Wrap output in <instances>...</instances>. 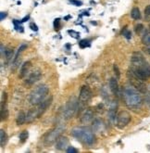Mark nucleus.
<instances>
[{
    "mask_svg": "<svg viewBox=\"0 0 150 153\" xmlns=\"http://www.w3.org/2000/svg\"><path fill=\"white\" fill-rule=\"evenodd\" d=\"M129 71L143 81L150 78V64L141 52L133 53Z\"/></svg>",
    "mask_w": 150,
    "mask_h": 153,
    "instance_id": "nucleus-1",
    "label": "nucleus"
},
{
    "mask_svg": "<svg viewBox=\"0 0 150 153\" xmlns=\"http://www.w3.org/2000/svg\"><path fill=\"white\" fill-rule=\"evenodd\" d=\"M122 100L127 108L131 110L140 109L143 104V97L141 93L133 86H125L122 89Z\"/></svg>",
    "mask_w": 150,
    "mask_h": 153,
    "instance_id": "nucleus-2",
    "label": "nucleus"
},
{
    "mask_svg": "<svg viewBox=\"0 0 150 153\" xmlns=\"http://www.w3.org/2000/svg\"><path fill=\"white\" fill-rule=\"evenodd\" d=\"M70 134L74 138H76L77 140H79L87 146H92L95 141V137L93 131L90 128L85 126L74 127L72 130V132H70Z\"/></svg>",
    "mask_w": 150,
    "mask_h": 153,
    "instance_id": "nucleus-3",
    "label": "nucleus"
},
{
    "mask_svg": "<svg viewBox=\"0 0 150 153\" xmlns=\"http://www.w3.org/2000/svg\"><path fill=\"white\" fill-rule=\"evenodd\" d=\"M49 93V88L47 85L41 84L35 87L33 91L31 92L29 96V101L32 105L37 106L40 104L43 100H46Z\"/></svg>",
    "mask_w": 150,
    "mask_h": 153,
    "instance_id": "nucleus-4",
    "label": "nucleus"
},
{
    "mask_svg": "<svg viewBox=\"0 0 150 153\" xmlns=\"http://www.w3.org/2000/svg\"><path fill=\"white\" fill-rule=\"evenodd\" d=\"M79 108V100L72 96L69 98V100L66 102L64 110H63V117L65 120H69L74 116L75 112Z\"/></svg>",
    "mask_w": 150,
    "mask_h": 153,
    "instance_id": "nucleus-5",
    "label": "nucleus"
},
{
    "mask_svg": "<svg viewBox=\"0 0 150 153\" xmlns=\"http://www.w3.org/2000/svg\"><path fill=\"white\" fill-rule=\"evenodd\" d=\"M65 127L63 126H58L51 129L50 131H48L45 137H44V145L46 147H49L51 145H53L54 143H56V141L58 140V138L61 136V134L63 133Z\"/></svg>",
    "mask_w": 150,
    "mask_h": 153,
    "instance_id": "nucleus-6",
    "label": "nucleus"
},
{
    "mask_svg": "<svg viewBox=\"0 0 150 153\" xmlns=\"http://www.w3.org/2000/svg\"><path fill=\"white\" fill-rule=\"evenodd\" d=\"M127 77H128L130 85L133 87H134L136 90H138L140 93L146 94L148 91V90H147V85L145 83L146 81H143L142 79H140L139 77L134 75L133 73H131L129 70H128V73H127Z\"/></svg>",
    "mask_w": 150,
    "mask_h": 153,
    "instance_id": "nucleus-7",
    "label": "nucleus"
},
{
    "mask_svg": "<svg viewBox=\"0 0 150 153\" xmlns=\"http://www.w3.org/2000/svg\"><path fill=\"white\" fill-rule=\"evenodd\" d=\"M93 97L92 90L88 85H83L80 90V94H79V108L78 110H82L83 108L85 107V105L91 100Z\"/></svg>",
    "mask_w": 150,
    "mask_h": 153,
    "instance_id": "nucleus-8",
    "label": "nucleus"
},
{
    "mask_svg": "<svg viewBox=\"0 0 150 153\" xmlns=\"http://www.w3.org/2000/svg\"><path fill=\"white\" fill-rule=\"evenodd\" d=\"M131 119H132V116L127 111H120L116 116V120H115L116 121V126L119 129L125 128L130 123Z\"/></svg>",
    "mask_w": 150,
    "mask_h": 153,
    "instance_id": "nucleus-9",
    "label": "nucleus"
},
{
    "mask_svg": "<svg viewBox=\"0 0 150 153\" xmlns=\"http://www.w3.org/2000/svg\"><path fill=\"white\" fill-rule=\"evenodd\" d=\"M42 77V73H41V71L39 70H36V71H33V73H31L28 77L26 78L25 80V85H28V86H31L33 85L34 83H36L38 82V81L41 79Z\"/></svg>",
    "mask_w": 150,
    "mask_h": 153,
    "instance_id": "nucleus-10",
    "label": "nucleus"
},
{
    "mask_svg": "<svg viewBox=\"0 0 150 153\" xmlns=\"http://www.w3.org/2000/svg\"><path fill=\"white\" fill-rule=\"evenodd\" d=\"M52 100H53V97H49L47 98H46L45 100H43L40 104L37 105V112H38V118L41 117L44 113L46 112V111L49 108V106L51 105L52 103Z\"/></svg>",
    "mask_w": 150,
    "mask_h": 153,
    "instance_id": "nucleus-11",
    "label": "nucleus"
},
{
    "mask_svg": "<svg viewBox=\"0 0 150 153\" xmlns=\"http://www.w3.org/2000/svg\"><path fill=\"white\" fill-rule=\"evenodd\" d=\"M94 120V111L88 108V109H84V111H83L81 118H80V122L83 124H88L90 123L91 122H93Z\"/></svg>",
    "mask_w": 150,
    "mask_h": 153,
    "instance_id": "nucleus-12",
    "label": "nucleus"
},
{
    "mask_svg": "<svg viewBox=\"0 0 150 153\" xmlns=\"http://www.w3.org/2000/svg\"><path fill=\"white\" fill-rule=\"evenodd\" d=\"M26 48H27L26 45H21V46L19 48V49H18L16 55H15V58L12 60V71H15L16 69L19 67V65H20V59H21L20 56H21V54L22 53V51L24 49H26Z\"/></svg>",
    "mask_w": 150,
    "mask_h": 153,
    "instance_id": "nucleus-13",
    "label": "nucleus"
},
{
    "mask_svg": "<svg viewBox=\"0 0 150 153\" xmlns=\"http://www.w3.org/2000/svg\"><path fill=\"white\" fill-rule=\"evenodd\" d=\"M69 139L64 136H60L56 141V149L58 150H65L69 147Z\"/></svg>",
    "mask_w": 150,
    "mask_h": 153,
    "instance_id": "nucleus-14",
    "label": "nucleus"
},
{
    "mask_svg": "<svg viewBox=\"0 0 150 153\" xmlns=\"http://www.w3.org/2000/svg\"><path fill=\"white\" fill-rule=\"evenodd\" d=\"M109 89H110V91L112 92V94L114 96H119V84H118V78L116 77H112L110 78L109 80Z\"/></svg>",
    "mask_w": 150,
    "mask_h": 153,
    "instance_id": "nucleus-15",
    "label": "nucleus"
},
{
    "mask_svg": "<svg viewBox=\"0 0 150 153\" xmlns=\"http://www.w3.org/2000/svg\"><path fill=\"white\" fill-rule=\"evenodd\" d=\"M32 64L30 61H25L24 63L21 66V69H20V74H19V77L20 78H24L27 74L29 73V70L31 68Z\"/></svg>",
    "mask_w": 150,
    "mask_h": 153,
    "instance_id": "nucleus-16",
    "label": "nucleus"
},
{
    "mask_svg": "<svg viewBox=\"0 0 150 153\" xmlns=\"http://www.w3.org/2000/svg\"><path fill=\"white\" fill-rule=\"evenodd\" d=\"M38 118V112H37V109H32L28 111L27 115H26V123H33L35 119Z\"/></svg>",
    "mask_w": 150,
    "mask_h": 153,
    "instance_id": "nucleus-17",
    "label": "nucleus"
},
{
    "mask_svg": "<svg viewBox=\"0 0 150 153\" xmlns=\"http://www.w3.org/2000/svg\"><path fill=\"white\" fill-rule=\"evenodd\" d=\"M93 128L96 132H102L105 129V124L100 120H95L93 122Z\"/></svg>",
    "mask_w": 150,
    "mask_h": 153,
    "instance_id": "nucleus-18",
    "label": "nucleus"
},
{
    "mask_svg": "<svg viewBox=\"0 0 150 153\" xmlns=\"http://www.w3.org/2000/svg\"><path fill=\"white\" fill-rule=\"evenodd\" d=\"M8 117V111L6 105V100H2L1 102V121L7 120Z\"/></svg>",
    "mask_w": 150,
    "mask_h": 153,
    "instance_id": "nucleus-19",
    "label": "nucleus"
},
{
    "mask_svg": "<svg viewBox=\"0 0 150 153\" xmlns=\"http://www.w3.org/2000/svg\"><path fill=\"white\" fill-rule=\"evenodd\" d=\"M142 43L145 45L146 47L150 48V30L149 31H146L143 33L142 36Z\"/></svg>",
    "mask_w": 150,
    "mask_h": 153,
    "instance_id": "nucleus-20",
    "label": "nucleus"
},
{
    "mask_svg": "<svg viewBox=\"0 0 150 153\" xmlns=\"http://www.w3.org/2000/svg\"><path fill=\"white\" fill-rule=\"evenodd\" d=\"M26 122V114L23 111H21L18 114L16 118V123L17 125H22Z\"/></svg>",
    "mask_w": 150,
    "mask_h": 153,
    "instance_id": "nucleus-21",
    "label": "nucleus"
},
{
    "mask_svg": "<svg viewBox=\"0 0 150 153\" xmlns=\"http://www.w3.org/2000/svg\"><path fill=\"white\" fill-rule=\"evenodd\" d=\"M7 142V134L5 130H0V145L1 147H4Z\"/></svg>",
    "mask_w": 150,
    "mask_h": 153,
    "instance_id": "nucleus-22",
    "label": "nucleus"
},
{
    "mask_svg": "<svg viewBox=\"0 0 150 153\" xmlns=\"http://www.w3.org/2000/svg\"><path fill=\"white\" fill-rule=\"evenodd\" d=\"M131 17L134 20H140L141 19V12L138 7H134L131 11Z\"/></svg>",
    "mask_w": 150,
    "mask_h": 153,
    "instance_id": "nucleus-23",
    "label": "nucleus"
},
{
    "mask_svg": "<svg viewBox=\"0 0 150 153\" xmlns=\"http://www.w3.org/2000/svg\"><path fill=\"white\" fill-rule=\"evenodd\" d=\"M4 55H5L7 60H10V59L13 58V49L10 48H7L5 49Z\"/></svg>",
    "mask_w": 150,
    "mask_h": 153,
    "instance_id": "nucleus-24",
    "label": "nucleus"
},
{
    "mask_svg": "<svg viewBox=\"0 0 150 153\" xmlns=\"http://www.w3.org/2000/svg\"><path fill=\"white\" fill-rule=\"evenodd\" d=\"M28 137H29V133L27 130H23L19 136V138L21 142H25L26 140L28 139Z\"/></svg>",
    "mask_w": 150,
    "mask_h": 153,
    "instance_id": "nucleus-25",
    "label": "nucleus"
},
{
    "mask_svg": "<svg viewBox=\"0 0 150 153\" xmlns=\"http://www.w3.org/2000/svg\"><path fill=\"white\" fill-rule=\"evenodd\" d=\"M79 46H80L81 48H85L87 47H90V41L86 40V39L81 40L80 42H79Z\"/></svg>",
    "mask_w": 150,
    "mask_h": 153,
    "instance_id": "nucleus-26",
    "label": "nucleus"
},
{
    "mask_svg": "<svg viewBox=\"0 0 150 153\" xmlns=\"http://www.w3.org/2000/svg\"><path fill=\"white\" fill-rule=\"evenodd\" d=\"M135 32L137 34L142 33V32H144V25L143 24H137L135 26Z\"/></svg>",
    "mask_w": 150,
    "mask_h": 153,
    "instance_id": "nucleus-27",
    "label": "nucleus"
},
{
    "mask_svg": "<svg viewBox=\"0 0 150 153\" xmlns=\"http://www.w3.org/2000/svg\"><path fill=\"white\" fill-rule=\"evenodd\" d=\"M145 16L147 21H150V5L145 8Z\"/></svg>",
    "mask_w": 150,
    "mask_h": 153,
    "instance_id": "nucleus-28",
    "label": "nucleus"
},
{
    "mask_svg": "<svg viewBox=\"0 0 150 153\" xmlns=\"http://www.w3.org/2000/svg\"><path fill=\"white\" fill-rule=\"evenodd\" d=\"M113 70H114V73H115V74H116V77H117L118 79H120V70H119V67H118L117 64H114V65H113Z\"/></svg>",
    "mask_w": 150,
    "mask_h": 153,
    "instance_id": "nucleus-29",
    "label": "nucleus"
},
{
    "mask_svg": "<svg viewBox=\"0 0 150 153\" xmlns=\"http://www.w3.org/2000/svg\"><path fill=\"white\" fill-rule=\"evenodd\" d=\"M13 23H14V26H15L16 30L21 31V32H23L22 26H21V25H20V22H17V20H14V21H13Z\"/></svg>",
    "mask_w": 150,
    "mask_h": 153,
    "instance_id": "nucleus-30",
    "label": "nucleus"
},
{
    "mask_svg": "<svg viewBox=\"0 0 150 153\" xmlns=\"http://www.w3.org/2000/svg\"><path fill=\"white\" fill-rule=\"evenodd\" d=\"M68 33L70 34V36H72V37H74V38H76V39L80 37V33H77V32H75V31H73V30H69Z\"/></svg>",
    "mask_w": 150,
    "mask_h": 153,
    "instance_id": "nucleus-31",
    "label": "nucleus"
},
{
    "mask_svg": "<svg viewBox=\"0 0 150 153\" xmlns=\"http://www.w3.org/2000/svg\"><path fill=\"white\" fill-rule=\"evenodd\" d=\"M69 2L70 4H72L73 6H76V7H80V6L83 5V2L79 1V0H69Z\"/></svg>",
    "mask_w": 150,
    "mask_h": 153,
    "instance_id": "nucleus-32",
    "label": "nucleus"
},
{
    "mask_svg": "<svg viewBox=\"0 0 150 153\" xmlns=\"http://www.w3.org/2000/svg\"><path fill=\"white\" fill-rule=\"evenodd\" d=\"M122 34L124 35L127 39H131V37H132V33L127 29H124V31H122Z\"/></svg>",
    "mask_w": 150,
    "mask_h": 153,
    "instance_id": "nucleus-33",
    "label": "nucleus"
},
{
    "mask_svg": "<svg viewBox=\"0 0 150 153\" xmlns=\"http://www.w3.org/2000/svg\"><path fill=\"white\" fill-rule=\"evenodd\" d=\"M66 151L68 153H77L78 152V150L75 148H73V147H68V149H66Z\"/></svg>",
    "mask_w": 150,
    "mask_h": 153,
    "instance_id": "nucleus-34",
    "label": "nucleus"
},
{
    "mask_svg": "<svg viewBox=\"0 0 150 153\" xmlns=\"http://www.w3.org/2000/svg\"><path fill=\"white\" fill-rule=\"evenodd\" d=\"M30 27H31V29H32L33 31H35V32H36V31L38 30L37 25H36V24H34V23H31V24H30Z\"/></svg>",
    "mask_w": 150,
    "mask_h": 153,
    "instance_id": "nucleus-35",
    "label": "nucleus"
},
{
    "mask_svg": "<svg viewBox=\"0 0 150 153\" xmlns=\"http://www.w3.org/2000/svg\"><path fill=\"white\" fill-rule=\"evenodd\" d=\"M6 17H7V13L6 12H1V13H0V20H1V21H3Z\"/></svg>",
    "mask_w": 150,
    "mask_h": 153,
    "instance_id": "nucleus-36",
    "label": "nucleus"
},
{
    "mask_svg": "<svg viewBox=\"0 0 150 153\" xmlns=\"http://www.w3.org/2000/svg\"><path fill=\"white\" fill-rule=\"evenodd\" d=\"M54 26H55V28H56V29H58L57 27H58V26H59V19H57V20H55Z\"/></svg>",
    "mask_w": 150,
    "mask_h": 153,
    "instance_id": "nucleus-37",
    "label": "nucleus"
},
{
    "mask_svg": "<svg viewBox=\"0 0 150 153\" xmlns=\"http://www.w3.org/2000/svg\"><path fill=\"white\" fill-rule=\"evenodd\" d=\"M144 51H145V52L147 54V55L150 57V48H147V47H146V48H144Z\"/></svg>",
    "mask_w": 150,
    "mask_h": 153,
    "instance_id": "nucleus-38",
    "label": "nucleus"
},
{
    "mask_svg": "<svg viewBox=\"0 0 150 153\" xmlns=\"http://www.w3.org/2000/svg\"><path fill=\"white\" fill-rule=\"evenodd\" d=\"M29 18H30V16L28 15L27 17H25V18H24V19H23V20H22L21 22H26V20H28V19H29Z\"/></svg>",
    "mask_w": 150,
    "mask_h": 153,
    "instance_id": "nucleus-39",
    "label": "nucleus"
},
{
    "mask_svg": "<svg viewBox=\"0 0 150 153\" xmlns=\"http://www.w3.org/2000/svg\"><path fill=\"white\" fill-rule=\"evenodd\" d=\"M148 93H149V95H150V89H149V91H148Z\"/></svg>",
    "mask_w": 150,
    "mask_h": 153,
    "instance_id": "nucleus-40",
    "label": "nucleus"
}]
</instances>
